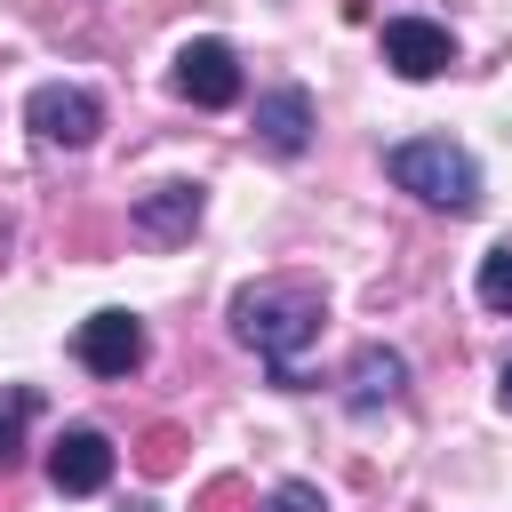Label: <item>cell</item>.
Returning <instances> with one entry per match:
<instances>
[{
  "mask_svg": "<svg viewBox=\"0 0 512 512\" xmlns=\"http://www.w3.org/2000/svg\"><path fill=\"white\" fill-rule=\"evenodd\" d=\"M40 416V392H24V384H0V472L24 456V424Z\"/></svg>",
  "mask_w": 512,
  "mask_h": 512,
  "instance_id": "8fae6325",
  "label": "cell"
},
{
  "mask_svg": "<svg viewBox=\"0 0 512 512\" xmlns=\"http://www.w3.org/2000/svg\"><path fill=\"white\" fill-rule=\"evenodd\" d=\"M264 512H328V496H320L312 480H280V488L264 496Z\"/></svg>",
  "mask_w": 512,
  "mask_h": 512,
  "instance_id": "4fadbf2b",
  "label": "cell"
},
{
  "mask_svg": "<svg viewBox=\"0 0 512 512\" xmlns=\"http://www.w3.org/2000/svg\"><path fill=\"white\" fill-rule=\"evenodd\" d=\"M72 352L88 376H128V368H144V320L136 312H88Z\"/></svg>",
  "mask_w": 512,
  "mask_h": 512,
  "instance_id": "8992f818",
  "label": "cell"
},
{
  "mask_svg": "<svg viewBox=\"0 0 512 512\" xmlns=\"http://www.w3.org/2000/svg\"><path fill=\"white\" fill-rule=\"evenodd\" d=\"M200 208H208V192L200 184H152L136 208H128V224L144 232V240H192V224H200Z\"/></svg>",
  "mask_w": 512,
  "mask_h": 512,
  "instance_id": "30bf717a",
  "label": "cell"
},
{
  "mask_svg": "<svg viewBox=\"0 0 512 512\" xmlns=\"http://www.w3.org/2000/svg\"><path fill=\"white\" fill-rule=\"evenodd\" d=\"M392 400H408V360L392 344H360L352 368H344V408L368 416V408H392Z\"/></svg>",
  "mask_w": 512,
  "mask_h": 512,
  "instance_id": "ba28073f",
  "label": "cell"
},
{
  "mask_svg": "<svg viewBox=\"0 0 512 512\" xmlns=\"http://www.w3.org/2000/svg\"><path fill=\"white\" fill-rule=\"evenodd\" d=\"M472 288H480V304H488V312H512V240L480 256V280H472Z\"/></svg>",
  "mask_w": 512,
  "mask_h": 512,
  "instance_id": "7c38bea8",
  "label": "cell"
},
{
  "mask_svg": "<svg viewBox=\"0 0 512 512\" xmlns=\"http://www.w3.org/2000/svg\"><path fill=\"white\" fill-rule=\"evenodd\" d=\"M496 400H504V408H512V360H504V376H496Z\"/></svg>",
  "mask_w": 512,
  "mask_h": 512,
  "instance_id": "5bb4252c",
  "label": "cell"
},
{
  "mask_svg": "<svg viewBox=\"0 0 512 512\" xmlns=\"http://www.w3.org/2000/svg\"><path fill=\"white\" fill-rule=\"evenodd\" d=\"M24 128H32L40 144H64V152H80V144H96V128H104V104H96L88 88H72V80H40V88L24 96Z\"/></svg>",
  "mask_w": 512,
  "mask_h": 512,
  "instance_id": "3957f363",
  "label": "cell"
},
{
  "mask_svg": "<svg viewBox=\"0 0 512 512\" xmlns=\"http://www.w3.org/2000/svg\"><path fill=\"white\" fill-rule=\"evenodd\" d=\"M320 320H328V296H320L312 280H256V288L232 296V336H240V344L272 368V384H288V392H304L296 352L320 336Z\"/></svg>",
  "mask_w": 512,
  "mask_h": 512,
  "instance_id": "6da1fadb",
  "label": "cell"
},
{
  "mask_svg": "<svg viewBox=\"0 0 512 512\" xmlns=\"http://www.w3.org/2000/svg\"><path fill=\"white\" fill-rule=\"evenodd\" d=\"M384 176H392L408 200L440 208V216H472V208H480V160H472L464 144H448V136H400V144L384 152Z\"/></svg>",
  "mask_w": 512,
  "mask_h": 512,
  "instance_id": "7a4b0ae2",
  "label": "cell"
},
{
  "mask_svg": "<svg viewBox=\"0 0 512 512\" xmlns=\"http://www.w3.org/2000/svg\"><path fill=\"white\" fill-rule=\"evenodd\" d=\"M104 480H112V440H104L96 424L56 432V448H48V488H56V496H96Z\"/></svg>",
  "mask_w": 512,
  "mask_h": 512,
  "instance_id": "52a82bcc",
  "label": "cell"
},
{
  "mask_svg": "<svg viewBox=\"0 0 512 512\" xmlns=\"http://www.w3.org/2000/svg\"><path fill=\"white\" fill-rule=\"evenodd\" d=\"M168 80H176V96H184V104H200V112L240 104V56H232V40H184Z\"/></svg>",
  "mask_w": 512,
  "mask_h": 512,
  "instance_id": "277c9868",
  "label": "cell"
},
{
  "mask_svg": "<svg viewBox=\"0 0 512 512\" xmlns=\"http://www.w3.org/2000/svg\"><path fill=\"white\" fill-rule=\"evenodd\" d=\"M384 64L400 72V80H440L448 64H456V32L448 24H432V16H384Z\"/></svg>",
  "mask_w": 512,
  "mask_h": 512,
  "instance_id": "5b68a950",
  "label": "cell"
},
{
  "mask_svg": "<svg viewBox=\"0 0 512 512\" xmlns=\"http://www.w3.org/2000/svg\"><path fill=\"white\" fill-rule=\"evenodd\" d=\"M256 136H264V152L296 160V152L312 144V88H296V80L264 88V96H256Z\"/></svg>",
  "mask_w": 512,
  "mask_h": 512,
  "instance_id": "9c48e42d",
  "label": "cell"
}]
</instances>
